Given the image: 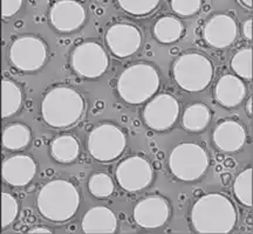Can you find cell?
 <instances>
[{
  "label": "cell",
  "instance_id": "cell-1",
  "mask_svg": "<svg viewBox=\"0 0 253 234\" xmlns=\"http://www.w3.org/2000/svg\"><path fill=\"white\" fill-rule=\"evenodd\" d=\"M238 223V210L226 195L211 192L201 195L190 210V224L199 234H226Z\"/></svg>",
  "mask_w": 253,
  "mask_h": 234
},
{
  "label": "cell",
  "instance_id": "cell-2",
  "mask_svg": "<svg viewBox=\"0 0 253 234\" xmlns=\"http://www.w3.org/2000/svg\"><path fill=\"white\" fill-rule=\"evenodd\" d=\"M86 100L75 88L52 87L40 102V115L49 128L65 130L78 125L86 114Z\"/></svg>",
  "mask_w": 253,
  "mask_h": 234
},
{
  "label": "cell",
  "instance_id": "cell-3",
  "mask_svg": "<svg viewBox=\"0 0 253 234\" xmlns=\"http://www.w3.org/2000/svg\"><path fill=\"white\" fill-rule=\"evenodd\" d=\"M81 195L77 186L67 179H52L42 185L37 195L40 216L50 223L62 224L77 214Z\"/></svg>",
  "mask_w": 253,
  "mask_h": 234
},
{
  "label": "cell",
  "instance_id": "cell-4",
  "mask_svg": "<svg viewBox=\"0 0 253 234\" xmlns=\"http://www.w3.org/2000/svg\"><path fill=\"white\" fill-rule=\"evenodd\" d=\"M161 78L156 66L150 62H134L121 72L116 81V93L129 106L149 101L160 89Z\"/></svg>",
  "mask_w": 253,
  "mask_h": 234
},
{
  "label": "cell",
  "instance_id": "cell-5",
  "mask_svg": "<svg viewBox=\"0 0 253 234\" xmlns=\"http://www.w3.org/2000/svg\"><path fill=\"white\" fill-rule=\"evenodd\" d=\"M171 75L175 83L186 93H199L210 86L214 75L213 62L197 50L179 54L172 62Z\"/></svg>",
  "mask_w": 253,
  "mask_h": 234
},
{
  "label": "cell",
  "instance_id": "cell-6",
  "mask_svg": "<svg viewBox=\"0 0 253 234\" xmlns=\"http://www.w3.org/2000/svg\"><path fill=\"white\" fill-rule=\"evenodd\" d=\"M210 166V156L205 148L194 142L176 144L168 157V167L171 175L181 182H197Z\"/></svg>",
  "mask_w": 253,
  "mask_h": 234
},
{
  "label": "cell",
  "instance_id": "cell-7",
  "mask_svg": "<svg viewBox=\"0 0 253 234\" xmlns=\"http://www.w3.org/2000/svg\"><path fill=\"white\" fill-rule=\"evenodd\" d=\"M86 147L89 156L96 162L109 163L125 153L126 136L120 126L112 122H103L88 132Z\"/></svg>",
  "mask_w": 253,
  "mask_h": 234
},
{
  "label": "cell",
  "instance_id": "cell-8",
  "mask_svg": "<svg viewBox=\"0 0 253 234\" xmlns=\"http://www.w3.org/2000/svg\"><path fill=\"white\" fill-rule=\"evenodd\" d=\"M7 54L15 69L23 73H34L42 69L48 61V47L40 37L23 34L12 41Z\"/></svg>",
  "mask_w": 253,
  "mask_h": 234
},
{
  "label": "cell",
  "instance_id": "cell-9",
  "mask_svg": "<svg viewBox=\"0 0 253 234\" xmlns=\"http://www.w3.org/2000/svg\"><path fill=\"white\" fill-rule=\"evenodd\" d=\"M109 55L97 41H84L69 54V67L78 77L95 80L104 75L109 68Z\"/></svg>",
  "mask_w": 253,
  "mask_h": 234
},
{
  "label": "cell",
  "instance_id": "cell-10",
  "mask_svg": "<svg viewBox=\"0 0 253 234\" xmlns=\"http://www.w3.org/2000/svg\"><path fill=\"white\" fill-rule=\"evenodd\" d=\"M179 113L181 106L178 100L170 93H160L144 103L142 119L150 130L162 132L176 124Z\"/></svg>",
  "mask_w": 253,
  "mask_h": 234
},
{
  "label": "cell",
  "instance_id": "cell-11",
  "mask_svg": "<svg viewBox=\"0 0 253 234\" xmlns=\"http://www.w3.org/2000/svg\"><path fill=\"white\" fill-rule=\"evenodd\" d=\"M115 179L126 192H140L150 186L154 180V167L147 158L129 156L118 164Z\"/></svg>",
  "mask_w": 253,
  "mask_h": 234
},
{
  "label": "cell",
  "instance_id": "cell-12",
  "mask_svg": "<svg viewBox=\"0 0 253 234\" xmlns=\"http://www.w3.org/2000/svg\"><path fill=\"white\" fill-rule=\"evenodd\" d=\"M104 41L114 56L119 59L130 58L141 49L143 33L136 25L120 21L107 28Z\"/></svg>",
  "mask_w": 253,
  "mask_h": 234
},
{
  "label": "cell",
  "instance_id": "cell-13",
  "mask_svg": "<svg viewBox=\"0 0 253 234\" xmlns=\"http://www.w3.org/2000/svg\"><path fill=\"white\" fill-rule=\"evenodd\" d=\"M86 20V8L78 0H55L48 9L49 26L60 34L78 32Z\"/></svg>",
  "mask_w": 253,
  "mask_h": 234
},
{
  "label": "cell",
  "instance_id": "cell-14",
  "mask_svg": "<svg viewBox=\"0 0 253 234\" xmlns=\"http://www.w3.org/2000/svg\"><path fill=\"white\" fill-rule=\"evenodd\" d=\"M171 216L169 200L161 195H150L142 198L132 208V219L138 227L156 230L166 225Z\"/></svg>",
  "mask_w": 253,
  "mask_h": 234
},
{
  "label": "cell",
  "instance_id": "cell-15",
  "mask_svg": "<svg viewBox=\"0 0 253 234\" xmlns=\"http://www.w3.org/2000/svg\"><path fill=\"white\" fill-rule=\"evenodd\" d=\"M239 27L236 19L229 13H214L207 19L202 30V37L209 47L226 49L236 42Z\"/></svg>",
  "mask_w": 253,
  "mask_h": 234
},
{
  "label": "cell",
  "instance_id": "cell-16",
  "mask_svg": "<svg viewBox=\"0 0 253 234\" xmlns=\"http://www.w3.org/2000/svg\"><path fill=\"white\" fill-rule=\"evenodd\" d=\"M2 180L13 188H25L37 175V163L30 155L17 154L4 159Z\"/></svg>",
  "mask_w": 253,
  "mask_h": 234
},
{
  "label": "cell",
  "instance_id": "cell-17",
  "mask_svg": "<svg viewBox=\"0 0 253 234\" xmlns=\"http://www.w3.org/2000/svg\"><path fill=\"white\" fill-rule=\"evenodd\" d=\"M246 128L242 122L233 118L220 121L213 129L212 142L218 150L225 154H236L246 142Z\"/></svg>",
  "mask_w": 253,
  "mask_h": 234
},
{
  "label": "cell",
  "instance_id": "cell-18",
  "mask_svg": "<svg viewBox=\"0 0 253 234\" xmlns=\"http://www.w3.org/2000/svg\"><path fill=\"white\" fill-rule=\"evenodd\" d=\"M214 100L223 108L232 109L244 102L248 95V88L242 78L235 74L221 75L213 89Z\"/></svg>",
  "mask_w": 253,
  "mask_h": 234
},
{
  "label": "cell",
  "instance_id": "cell-19",
  "mask_svg": "<svg viewBox=\"0 0 253 234\" xmlns=\"http://www.w3.org/2000/svg\"><path fill=\"white\" fill-rule=\"evenodd\" d=\"M81 230L87 234L115 233L118 231V216L107 206H94L82 217Z\"/></svg>",
  "mask_w": 253,
  "mask_h": 234
},
{
  "label": "cell",
  "instance_id": "cell-20",
  "mask_svg": "<svg viewBox=\"0 0 253 234\" xmlns=\"http://www.w3.org/2000/svg\"><path fill=\"white\" fill-rule=\"evenodd\" d=\"M81 153L80 141L72 134L56 135L49 143L50 157L59 164H72Z\"/></svg>",
  "mask_w": 253,
  "mask_h": 234
},
{
  "label": "cell",
  "instance_id": "cell-21",
  "mask_svg": "<svg viewBox=\"0 0 253 234\" xmlns=\"http://www.w3.org/2000/svg\"><path fill=\"white\" fill-rule=\"evenodd\" d=\"M185 26L181 18L173 15H163L155 21L151 27L154 39L162 45H171L183 37Z\"/></svg>",
  "mask_w": 253,
  "mask_h": 234
},
{
  "label": "cell",
  "instance_id": "cell-22",
  "mask_svg": "<svg viewBox=\"0 0 253 234\" xmlns=\"http://www.w3.org/2000/svg\"><path fill=\"white\" fill-rule=\"evenodd\" d=\"M212 113L207 104L196 102L189 104L182 114V128L190 134H199L210 124Z\"/></svg>",
  "mask_w": 253,
  "mask_h": 234
},
{
  "label": "cell",
  "instance_id": "cell-23",
  "mask_svg": "<svg viewBox=\"0 0 253 234\" xmlns=\"http://www.w3.org/2000/svg\"><path fill=\"white\" fill-rule=\"evenodd\" d=\"M32 141V130L25 123H12L2 130V149L18 153L30 145Z\"/></svg>",
  "mask_w": 253,
  "mask_h": 234
},
{
  "label": "cell",
  "instance_id": "cell-24",
  "mask_svg": "<svg viewBox=\"0 0 253 234\" xmlns=\"http://www.w3.org/2000/svg\"><path fill=\"white\" fill-rule=\"evenodd\" d=\"M23 90L17 82L11 78L1 80V117L8 118L19 113L23 107Z\"/></svg>",
  "mask_w": 253,
  "mask_h": 234
},
{
  "label": "cell",
  "instance_id": "cell-25",
  "mask_svg": "<svg viewBox=\"0 0 253 234\" xmlns=\"http://www.w3.org/2000/svg\"><path fill=\"white\" fill-rule=\"evenodd\" d=\"M88 192L96 199H109L115 192V182L107 172H94L88 178Z\"/></svg>",
  "mask_w": 253,
  "mask_h": 234
},
{
  "label": "cell",
  "instance_id": "cell-26",
  "mask_svg": "<svg viewBox=\"0 0 253 234\" xmlns=\"http://www.w3.org/2000/svg\"><path fill=\"white\" fill-rule=\"evenodd\" d=\"M232 192L243 206L252 207V167H246L236 176Z\"/></svg>",
  "mask_w": 253,
  "mask_h": 234
},
{
  "label": "cell",
  "instance_id": "cell-27",
  "mask_svg": "<svg viewBox=\"0 0 253 234\" xmlns=\"http://www.w3.org/2000/svg\"><path fill=\"white\" fill-rule=\"evenodd\" d=\"M121 11L135 18H144L153 14L161 0H116Z\"/></svg>",
  "mask_w": 253,
  "mask_h": 234
},
{
  "label": "cell",
  "instance_id": "cell-28",
  "mask_svg": "<svg viewBox=\"0 0 253 234\" xmlns=\"http://www.w3.org/2000/svg\"><path fill=\"white\" fill-rule=\"evenodd\" d=\"M230 67L233 74L242 80H252V48L244 47L233 54L230 61Z\"/></svg>",
  "mask_w": 253,
  "mask_h": 234
},
{
  "label": "cell",
  "instance_id": "cell-29",
  "mask_svg": "<svg viewBox=\"0 0 253 234\" xmlns=\"http://www.w3.org/2000/svg\"><path fill=\"white\" fill-rule=\"evenodd\" d=\"M19 214V203L14 195L8 192L1 194V226L6 229L14 223Z\"/></svg>",
  "mask_w": 253,
  "mask_h": 234
},
{
  "label": "cell",
  "instance_id": "cell-30",
  "mask_svg": "<svg viewBox=\"0 0 253 234\" xmlns=\"http://www.w3.org/2000/svg\"><path fill=\"white\" fill-rule=\"evenodd\" d=\"M170 8L178 18H191L199 13L203 0H169Z\"/></svg>",
  "mask_w": 253,
  "mask_h": 234
},
{
  "label": "cell",
  "instance_id": "cell-31",
  "mask_svg": "<svg viewBox=\"0 0 253 234\" xmlns=\"http://www.w3.org/2000/svg\"><path fill=\"white\" fill-rule=\"evenodd\" d=\"M25 0H1V17L9 19L15 15L24 6Z\"/></svg>",
  "mask_w": 253,
  "mask_h": 234
},
{
  "label": "cell",
  "instance_id": "cell-32",
  "mask_svg": "<svg viewBox=\"0 0 253 234\" xmlns=\"http://www.w3.org/2000/svg\"><path fill=\"white\" fill-rule=\"evenodd\" d=\"M242 36L245 40L252 41V18L246 19L244 23L242 24Z\"/></svg>",
  "mask_w": 253,
  "mask_h": 234
},
{
  "label": "cell",
  "instance_id": "cell-33",
  "mask_svg": "<svg viewBox=\"0 0 253 234\" xmlns=\"http://www.w3.org/2000/svg\"><path fill=\"white\" fill-rule=\"evenodd\" d=\"M28 233H52L53 230L48 229L46 226H36V227H32L27 231Z\"/></svg>",
  "mask_w": 253,
  "mask_h": 234
},
{
  "label": "cell",
  "instance_id": "cell-34",
  "mask_svg": "<svg viewBox=\"0 0 253 234\" xmlns=\"http://www.w3.org/2000/svg\"><path fill=\"white\" fill-rule=\"evenodd\" d=\"M252 96H250V99L248 100V102H246V106H245V112H246V115L250 118H252Z\"/></svg>",
  "mask_w": 253,
  "mask_h": 234
},
{
  "label": "cell",
  "instance_id": "cell-35",
  "mask_svg": "<svg viewBox=\"0 0 253 234\" xmlns=\"http://www.w3.org/2000/svg\"><path fill=\"white\" fill-rule=\"evenodd\" d=\"M237 1L245 9H252V0H237Z\"/></svg>",
  "mask_w": 253,
  "mask_h": 234
}]
</instances>
